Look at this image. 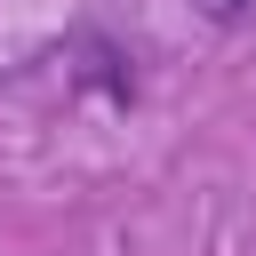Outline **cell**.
<instances>
[{
	"instance_id": "1",
	"label": "cell",
	"mask_w": 256,
	"mask_h": 256,
	"mask_svg": "<svg viewBox=\"0 0 256 256\" xmlns=\"http://www.w3.org/2000/svg\"><path fill=\"white\" fill-rule=\"evenodd\" d=\"M216 8H224V16H232V8H240V0H216Z\"/></svg>"
}]
</instances>
